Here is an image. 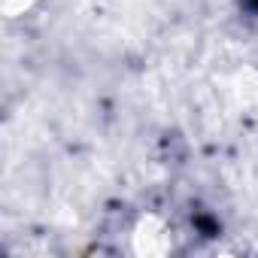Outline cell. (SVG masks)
Returning a JSON list of instances; mask_svg holds the SVG:
<instances>
[{
  "label": "cell",
  "instance_id": "6da1fadb",
  "mask_svg": "<svg viewBox=\"0 0 258 258\" xmlns=\"http://www.w3.org/2000/svg\"><path fill=\"white\" fill-rule=\"evenodd\" d=\"M173 243H176V234H173V225L164 216H158V213L137 216V222L131 228V252L134 255L161 258V255L173 252Z\"/></svg>",
  "mask_w": 258,
  "mask_h": 258
},
{
  "label": "cell",
  "instance_id": "7a4b0ae2",
  "mask_svg": "<svg viewBox=\"0 0 258 258\" xmlns=\"http://www.w3.org/2000/svg\"><path fill=\"white\" fill-rule=\"evenodd\" d=\"M34 4L37 0H4V10H7V16H19V13H28Z\"/></svg>",
  "mask_w": 258,
  "mask_h": 258
}]
</instances>
